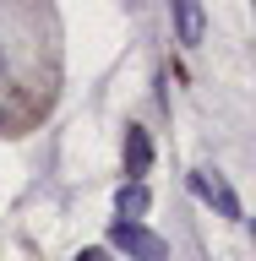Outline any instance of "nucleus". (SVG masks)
<instances>
[{
    "instance_id": "0eeeda50",
    "label": "nucleus",
    "mask_w": 256,
    "mask_h": 261,
    "mask_svg": "<svg viewBox=\"0 0 256 261\" xmlns=\"http://www.w3.org/2000/svg\"><path fill=\"white\" fill-rule=\"evenodd\" d=\"M0 65H6V55H0Z\"/></svg>"
},
{
    "instance_id": "f257e3e1",
    "label": "nucleus",
    "mask_w": 256,
    "mask_h": 261,
    "mask_svg": "<svg viewBox=\"0 0 256 261\" xmlns=\"http://www.w3.org/2000/svg\"><path fill=\"white\" fill-rule=\"evenodd\" d=\"M109 245H120L131 261H169V245L153 234V228H142V223H131V218H114V228H109Z\"/></svg>"
},
{
    "instance_id": "423d86ee",
    "label": "nucleus",
    "mask_w": 256,
    "mask_h": 261,
    "mask_svg": "<svg viewBox=\"0 0 256 261\" xmlns=\"http://www.w3.org/2000/svg\"><path fill=\"white\" fill-rule=\"evenodd\" d=\"M77 261H109V256H104V250H82Z\"/></svg>"
},
{
    "instance_id": "f03ea898",
    "label": "nucleus",
    "mask_w": 256,
    "mask_h": 261,
    "mask_svg": "<svg viewBox=\"0 0 256 261\" xmlns=\"http://www.w3.org/2000/svg\"><path fill=\"white\" fill-rule=\"evenodd\" d=\"M191 191L202 196V201H213V207H218V218H240V196L229 191V179H224V174L196 169V174H191Z\"/></svg>"
},
{
    "instance_id": "20e7f679",
    "label": "nucleus",
    "mask_w": 256,
    "mask_h": 261,
    "mask_svg": "<svg viewBox=\"0 0 256 261\" xmlns=\"http://www.w3.org/2000/svg\"><path fill=\"white\" fill-rule=\"evenodd\" d=\"M169 6H175V38L185 49H196L202 44V28H207L202 22V0H169Z\"/></svg>"
},
{
    "instance_id": "39448f33",
    "label": "nucleus",
    "mask_w": 256,
    "mask_h": 261,
    "mask_svg": "<svg viewBox=\"0 0 256 261\" xmlns=\"http://www.w3.org/2000/svg\"><path fill=\"white\" fill-rule=\"evenodd\" d=\"M147 207H153V196H147V185H136V179H126V185L114 191V212H120V218H131V223H142Z\"/></svg>"
},
{
    "instance_id": "7ed1b4c3",
    "label": "nucleus",
    "mask_w": 256,
    "mask_h": 261,
    "mask_svg": "<svg viewBox=\"0 0 256 261\" xmlns=\"http://www.w3.org/2000/svg\"><path fill=\"white\" fill-rule=\"evenodd\" d=\"M153 169V142H147L142 125H126V179L142 185V174Z\"/></svg>"
}]
</instances>
